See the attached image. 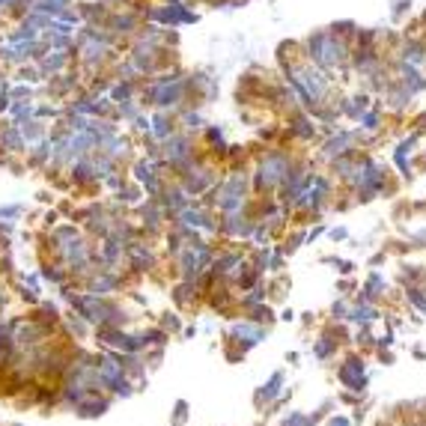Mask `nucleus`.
<instances>
[{
	"mask_svg": "<svg viewBox=\"0 0 426 426\" xmlns=\"http://www.w3.org/2000/svg\"><path fill=\"white\" fill-rule=\"evenodd\" d=\"M340 382L352 390H364L367 385V376H364V361H358V358H349L343 367H340Z\"/></svg>",
	"mask_w": 426,
	"mask_h": 426,
	"instance_id": "nucleus-1",
	"label": "nucleus"
},
{
	"mask_svg": "<svg viewBox=\"0 0 426 426\" xmlns=\"http://www.w3.org/2000/svg\"><path fill=\"white\" fill-rule=\"evenodd\" d=\"M352 319L355 322H373L376 319V310L373 307H358V310H352Z\"/></svg>",
	"mask_w": 426,
	"mask_h": 426,
	"instance_id": "nucleus-4",
	"label": "nucleus"
},
{
	"mask_svg": "<svg viewBox=\"0 0 426 426\" xmlns=\"http://www.w3.org/2000/svg\"><path fill=\"white\" fill-rule=\"evenodd\" d=\"M409 298H411V301H414V304H418L420 310H426V298L418 293V289H411V293H409Z\"/></svg>",
	"mask_w": 426,
	"mask_h": 426,
	"instance_id": "nucleus-7",
	"label": "nucleus"
},
{
	"mask_svg": "<svg viewBox=\"0 0 426 426\" xmlns=\"http://www.w3.org/2000/svg\"><path fill=\"white\" fill-rule=\"evenodd\" d=\"M280 385H284V373H274L272 379H268V385H263V390L256 394V402H268L274 399L280 394Z\"/></svg>",
	"mask_w": 426,
	"mask_h": 426,
	"instance_id": "nucleus-3",
	"label": "nucleus"
},
{
	"mask_svg": "<svg viewBox=\"0 0 426 426\" xmlns=\"http://www.w3.org/2000/svg\"><path fill=\"white\" fill-rule=\"evenodd\" d=\"M185 409H188V406H185V402H182V399H179V402H176V418H173L176 423H182V420L188 418V414H185Z\"/></svg>",
	"mask_w": 426,
	"mask_h": 426,
	"instance_id": "nucleus-6",
	"label": "nucleus"
},
{
	"mask_svg": "<svg viewBox=\"0 0 426 426\" xmlns=\"http://www.w3.org/2000/svg\"><path fill=\"white\" fill-rule=\"evenodd\" d=\"M328 426H352V423H349V420H346V418H334V420H331Z\"/></svg>",
	"mask_w": 426,
	"mask_h": 426,
	"instance_id": "nucleus-8",
	"label": "nucleus"
},
{
	"mask_svg": "<svg viewBox=\"0 0 426 426\" xmlns=\"http://www.w3.org/2000/svg\"><path fill=\"white\" fill-rule=\"evenodd\" d=\"M316 358H328L331 355V343H328V337H322V343H316Z\"/></svg>",
	"mask_w": 426,
	"mask_h": 426,
	"instance_id": "nucleus-5",
	"label": "nucleus"
},
{
	"mask_svg": "<svg viewBox=\"0 0 426 426\" xmlns=\"http://www.w3.org/2000/svg\"><path fill=\"white\" fill-rule=\"evenodd\" d=\"M233 337L244 343V346H256L263 337H265V331L260 328V325H251V322H239V325H233Z\"/></svg>",
	"mask_w": 426,
	"mask_h": 426,
	"instance_id": "nucleus-2",
	"label": "nucleus"
}]
</instances>
